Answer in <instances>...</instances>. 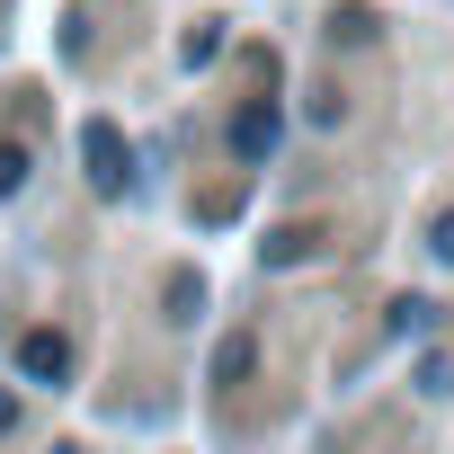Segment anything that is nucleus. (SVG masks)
Masks as SVG:
<instances>
[{"label": "nucleus", "instance_id": "nucleus-11", "mask_svg": "<svg viewBox=\"0 0 454 454\" xmlns=\"http://www.w3.org/2000/svg\"><path fill=\"white\" fill-rule=\"evenodd\" d=\"M436 259H454V214H436V241H427Z\"/></svg>", "mask_w": 454, "mask_h": 454}, {"label": "nucleus", "instance_id": "nucleus-6", "mask_svg": "<svg viewBox=\"0 0 454 454\" xmlns=\"http://www.w3.org/2000/svg\"><path fill=\"white\" fill-rule=\"evenodd\" d=\"M250 365H259V348H250V339H232V348H223V356H214V374H223V383H241Z\"/></svg>", "mask_w": 454, "mask_h": 454}, {"label": "nucleus", "instance_id": "nucleus-7", "mask_svg": "<svg viewBox=\"0 0 454 454\" xmlns=\"http://www.w3.org/2000/svg\"><path fill=\"white\" fill-rule=\"evenodd\" d=\"M214 54H223V27L196 19V27H187V63H214Z\"/></svg>", "mask_w": 454, "mask_h": 454}, {"label": "nucleus", "instance_id": "nucleus-8", "mask_svg": "<svg viewBox=\"0 0 454 454\" xmlns=\"http://www.w3.org/2000/svg\"><path fill=\"white\" fill-rule=\"evenodd\" d=\"M19 187H27V152L0 143V196H19Z\"/></svg>", "mask_w": 454, "mask_h": 454}, {"label": "nucleus", "instance_id": "nucleus-9", "mask_svg": "<svg viewBox=\"0 0 454 454\" xmlns=\"http://www.w3.org/2000/svg\"><path fill=\"white\" fill-rule=\"evenodd\" d=\"M330 36H339V45H365L374 27H365V10H339V19H330Z\"/></svg>", "mask_w": 454, "mask_h": 454}, {"label": "nucleus", "instance_id": "nucleus-10", "mask_svg": "<svg viewBox=\"0 0 454 454\" xmlns=\"http://www.w3.org/2000/svg\"><path fill=\"white\" fill-rule=\"evenodd\" d=\"M419 392H454V356H427L419 365Z\"/></svg>", "mask_w": 454, "mask_h": 454}, {"label": "nucleus", "instance_id": "nucleus-5", "mask_svg": "<svg viewBox=\"0 0 454 454\" xmlns=\"http://www.w3.org/2000/svg\"><path fill=\"white\" fill-rule=\"evenodd\" d=\"M196 312H205V277L178 268V277H169V321H196Z\"/></svg>", "mask_w": 454, "mask_h": 454}, {"label": "nucleus", "instance_id": "nucleus-2", "mask_svg": "<svg viewBox=\"0 0 454 454\" xmlns=\"http://www.w3.org/2000/svg\"><path fill=\"white\" fill-rule=\"evenodd\" d=\"M277 134H286L277 98H250V107L232 116V160H268V152H277Z\"/></svg>", "mask_w": 454, "mask_h": 454}, {"label": "nucleus", "instance_id": "nucleus-1", "mask_svg": "<svg viewBox=\"0 0 454 454\" xmlns=\"http://www.w3.org/2000/svg\"><path fill=\"white\" fill-rule=\"evenodd\" d=\"M81 169H90V187H98V196H125V187H134V152H125V134H116L107 116H90V125H81Z\"/></svg>", "mask_w": 454, "mask_h": 454}, {"label": "nucleus", "instance_id": "nucleus-12", "mask_svg": "<svg viewBox=\"0 0 454 454\" xmlns=\"http://www.w3.org/2000/svg\"><path fill=\"white\" fill-rule=\"evenodd\" d=\"M19 427V392H0V436H10Z\"/></svg>", "mask_w": 454, "mask_h": 454}, {"label": "nucleus", "instance_id": "nucleus-4", "mask_svg": "<svg viewBox=\"0 0 454 454\" xmlns=\"http://www.w3.org/2000/svg\"><path fill=\"white\" fill-rule=\"evenodd\" d=\"M312 250H321V232H312V223H277L259 259H268V268H294V259H312Z\"/></svg>", "mask_w": 454, "mask_h": 454}, {"label": "nucleus", "instance_id": "nucleus-3", "mask_svg": "<svg viewBox=\"0 0 454 454\" xmlns=\"http://www.w3.org/2000/svg\"><path fill=\"white\" fill-rule=\"evenodd\" d=\"M19 374L27 383H72V339L63 330H27L19 339Z\"/></svg>", "mask_w": 454, "mask_h": 454}]
</instances>
